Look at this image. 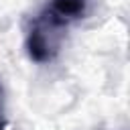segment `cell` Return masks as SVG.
<instances>
[{
    "label": "cell",
    "mask_w": 130,
    "mask_h": 130,
    "mask_svg": "<svg viewBox=\"0 0 130 130\" xmlns=\"http://www.w3.org/2000/svg\"><path fill=\"white\" fill-rule=\"evenodd\" d=\"M87 6H89V0H51L47 4V8L67 26L69 22L83 18L87 12Z\"/></svg>",
    "instance_id": "7a4b0ae2"
},
{
    "label": "cell",
    "mask_w": 130,
    "mask_h": 130,
    "mask_svg": "<svg viewBox=\"0 0 130 130\" xmlns=\"http://www.w3.org/2000/svg\"><path fill=\"white\" fill-rule=\"evenodd\" d=\"M6 124H8V120H6V106H4V89L0 85V130H4Z\"/></svg>",
    "instance_id": "3957f363"
},
{
    "label": "cell",
    "mask_w": 130,
    "mask_h": 130,
    "mask_svg": "<svg viewBox=\"0 0 130 130\" xmlns=\"http://www.w3.org/2000/svg\"><path fill=\"white\" fill-rule=\"evenodd\" d=\"M67 24L59 20L47 6L41 8V12L30 20V26L26 30L24 49L30 61L35 63H51L63 45Z\"/></svg>",
    "instance_id": "6da1fadb"
}]
</instances>
